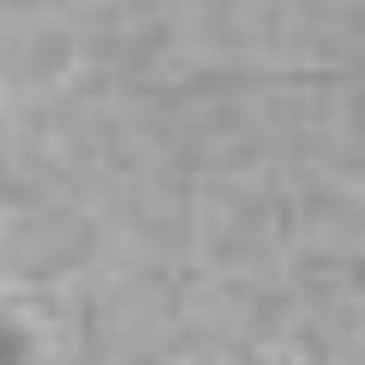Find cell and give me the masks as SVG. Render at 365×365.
<instances>
[{"mask_svg": "<svg viewBox=\"0 0 365 365\" xmlns=\"http://www.w3.org/2000/svg\"><path fill=\"white\" fill-rule=\"evenodd\" d=\"M0 365H36V336L26 317L0 295Z\"/></svg>", "mask_w": 365, "mask_h": 365, "instance_id": "cell-1", "label": "cell"}]
</instances>
